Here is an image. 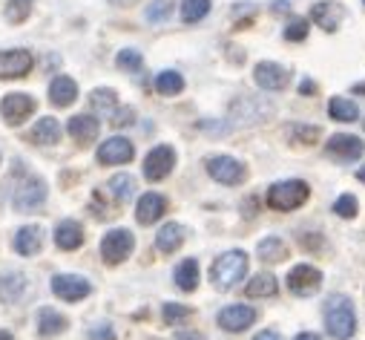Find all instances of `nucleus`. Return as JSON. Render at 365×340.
Here are the masks:
<instances>
[{
    "instance_id": "nucleus-20",
    "label": "nucleus",
    "mask_w": 365,
    "mask_h": 340,
    "mask_svg": "<svg viewBox=\"0 0 365 340\" xmlns=\"http://www.w3.org/2000/svg\"><path fill=\"white\" fill-rule=\"evenodd\" d=\"M49 99L55 107H69L75 99H78V84L66 75H58L52 84H49Z\"/></svg>"
},
{
    "instance_id": "nucleus-11",
    "label": "nucleus",
    "mask_w": 365,
    "mask_h": 340,
    "mask_svg": "<svg viewBox=\"0 0 365 340\" xmlns=\"http://www.w3.org/2000/svg\"><path fill=\"white\" fill-rule=\"evenodd\" d=\"M46 202V182L43 179H26L18 191H15V196H12V205H15V211H21V214H26V211H35V208H41Z\"/></svg>"
},
{
    "instance_id": "nucleus-36",
    "label": "nucleus",
    "mask_w": 365,
    "mask_h": 340,
    "mask_svg": "<svg viewBox=\"0 0 365 340\" xmlns=\"http://www.w3.org/2000/svg\"><path fill=\"white\" fill-rule=\"evenodd\" d=\"M288 136H291V141H297V144H314V141L319 139V127H305V124H294V127L288 130Z\"/></svg>"
},
{
    "instance_id": "nucleus-48",
    "label": "nucleus",
    "mask_w": 365,
    "mask_h": 340,
    "mask_svg": "<svg viewBox=\"0 0 365 340\" xmlns=\"http://www.w3.org/2000/svg\"><path fill=\"white\" fill-rule=\"evenodd\" d=\"M354 93H365V84H356V87H354Z\"/></svg>"
},
{
    "instance_id": "nucleus-30",
    "label": "nucleus",
    "mask_w": 365,
    "mask_h": 340,
    "mask_svg": "<svg viewBox=\"0 0 365 340\" xmlns=\"http://www.w3.org/2000/svg\"><path fill=\"white\" fill-rule=\"evenodd\" d=\"M155 90L161 96H175V93L185 90V78H181L178 72H173V69H164V72L155 75Z\"/></svg>"
},
{
    "instance_id": "nucleus-22",
    "label": "nucleus",
    "mask_w": 365,
    "mask_h": 340,
    "mask_svg": "<svg viewBox=\"0 0 365 340\" xmlns=\"http://www.w3.org/2000/svg\"><path fill=\"white\" fill-rule=\"evenodd\" d=\"M181 242H185V228H181L178 222H167L158 234H155V248L161 254H173L175 248H181Z\"/></svg>"
},
{
    "instance_id": "nucleus-18",
    "label": "nucleus",
    "mask_w": 365,
    "mask_h": 340,
    "mask_svg": "<svg viewBox=\"0 0 365 340\" xmlns=\"http://www.w3.org/2000/svg\"><path fill=\"white\" fill-rule=\"evenodd\" d=\"M311 18H314V24L322 26L325 32H334V29L342 24L345 9H342L339 4H328V0H322V4H317V6L311 9Z\"/></svg>"
},
{
    "instance_id": "nucleus-45",
    "label": "nucleus",
    "mask_w": 365,
    "mask_h": 340,
    "mask_svg": "<svg viewBox=\"0 0 365 340\" xmlns=\"http://www.w3.org/2000/svg\"><path fill=\"white\" fill-rule=\"evenodd\" d=\"M314 90H317V87H314L311 81H305V84H302V93H314Z\"/></svg>"
},
{
    "instance_id": "nucleus-10",
    "label": "nucleus",
    "mask_w": 365,
    "mask_h": 340,
    "mask_svg": "<svg viewBox=\"0 0 365 340\" xmlns=\"http://www.w3.org/2000/svg\"><path fill=\"white\" fill-rule=\"evenodd\" d=\"M253 78L262 90H270V93H277V90H285L288 84H291V72L279 64H273V61H262L256 64L253 69Z\"/></svg>"
},
{
    "instance_id": "nucleus-2",
    "label": "nucleus",
    "mask_w": 365,
    "mask_h": 340,
    "mask_svg": "<svg viewBox=\"0 0 365 340\" xmlns=\"http://www.w3.org/2000/svg\"><path fill=\"white\" fill-rule=\"evenodd\" d=\"M325 329L336 340H348L354 334L356 317H354V309H351V300L348 297H342V294L328 297V303H325Z\"/></svg>"
},
{
    "instance_id": "nucleus-21",
    "label": "nucleus",
    "mask_w": 365,
    "mask_h": 340,
    "mask_svg": "<svg viewBox=\"0 0 365 340\" xmlns=\"http://www.w3.org/2000/svg\"><path fill=\"white\" fill-rule=\"evenodd\" d=\"M69 136L81 144H89L98 139V119L96 116H75L69 119Z\"/></svg>"
},
{
    "instance_id": "nucleus-27",
    "label": "nucleus",
    "mask_w": 365,
    "mask_h": 340,
    "mask_svg": "<svg viewBox=\"0 0 365 340\" xmlns=\"http://www.w3.org/2000/svg\"><path fill=\"white\" fill-rule=\"evenodd\" d=\"M277 291H279V286H277V277L273 274H256L245 289L247 297H273Z\"/></svg>"
},
{
    "instance_id": "nucleus-1",
    "label": "nucleus",
    "mask_w": 365,
    "mask_h": 340,
    "mask_svg": "<svg viewBox=\"0 0 365 340\" xmlns=\"http://www.w3.org/2000/svg\"><path fill=\"white\" fill-rule=\"evenodd\" d=\"M245 274H247V254L245 251H236V248L233 251H225L222 257L213 263V269H210V280L222 291H227L236 283H242Z\"/></svg>"
},
{
    "instance_id": "nucleus-28",
    "label": "nucleus",
    "mask_w": 365,
    "mask_h": 340,
    "mask_svg": "<svg viewBox=\"0 0 365 340\" xmlns=\"http://www.w3.org/2000/svg\"><path fill=\"white\" fill-rule=\"evenodd\" d=\"M24 291H26V277L24 274H6V277H0V300H4V303L18 300Z\"/></svg>"
},
{
    "instance_id": "nucleus-13",
    "label": "nucleus",
    "mask_w": 365,
    "mask_h": 340,
    "mask_svg": "<svg viewBox=\"0 0 365 340\" xmlns=\"http://www.w3.org/2000/svg\"><path fill=\"white\" fill-rule=\"evenodd\" d=\"M256 309L253 306H227V309H222L219 311V326L225 329V331H245V329H250L253 323H256Z\"/></svg>"
},
{
    "instance_id": "nucleus-17",
    "label": "nucleus",
    "mask_w": 365,
    "mask_h": 340,
    "mask_svg": "<svg viewBox=\"0 0 365 340\" xmlns=\"http://www.w3.org/2000/svg\"><path fill=\"white\" fill-rule=\"evenodd\" d=\"M55 245H58L61 251H75V248H81V245H83V228H81V222H75V219L58 222V228H55Z\"/></svg>"
},
{
    "instance_id": "nucleus-15",
    "label": "nucleus",
    "mask_w": 365,
    "mask_h": 340,
    "mask_svg": "<svg viewBox=\"0 0 365 340\" xmlns=\"http://www.w3.org/2000/svg\"><path fill=\"white\" fill-rule=\"evenodd\" d=\"M133 156H135V147L121 136L107 139L98 147V161L101 164H127V161H133Z\"/></svg>"
},
{
    "instance_id": "nucleus-8",
    "label": "nucleus",
    "mask_w": 365,
    "mask_h": 340,
    "mask_svg": "<svg viewBox=\"0 0 365 340\" xmlns=\"http://www.w3.org/2000/svg\"><path fill=\"white\" fill-rule=\"evenodd\" d=\"M32 113H35V99L26 93H9V96H4V101H0V116H4L6 124H12V127L24 124Z\"/></svg>"
},
{
    "instance_id": "nucleus-43",
    "label": "nucleus",
    "mask_w": 365,
    "mask_h": 340,
    "mask_svg": "<svg viewBox=\"0 0 365 340\" xmlns=\"http://www.w3.org/2000/svg\"><path fill=\"white\" fill-rule=\"evenodd\" d=\"M253 340H282V337H279L277 331H259Z\"/></svg>"
},
{
    "instance_id": "nucleus-44",
    "label": "nucleus",
    "mask_w": 365,
    "mask_h": 340,
    "mask_svg": "<svg viewBox=\"0 0 365 340\" xmlns=\"http://www.w3.org/2000/svg\"><path fill=\"white\" fill-rule=\"evenodd\" d=\"M294 340H322L319 334H314V331H302V334H297Z\"/></svg>"
},
{
    "instance_id": "nucleus-29",
    "label": "nucleus",
    "mask_w": 365,
    "mask_h": 340,
    "mask_svg": "<svg viewBox=\"0 0 365 340\" xmlns=\"http://www.w3.org/2000/svg\"><path fill=\"white\" fill-rule=\"evenodd\" d=\"M328 113H331V119H336V121H356L359 119V107L351 101V99H331V104H328Z\"/></svg>"
},
{
    "instance_id": "nucleus-33",
    "label": "nucleus",
    "mask_w": 365,
    "mask_h": 340,
    "mask_svg": "<svg viewBox=\"0 0 365 340\" xmlns=\"http://www.w3.org/2000/svg\"><path fill=\"white\" fill-rule=\"evenodd\" d=\"M107 188H110V194H113L118 202H127V199L135 194V179L127 176V174H121V176H113Z\"/></svg>"
},
{
    "instance_id": "nucleus-14",
    "label": "nucleus",
    "mask_w": 365,
    "mask_h": 340,
    "mask_svg": "<svg viewBox=\"0 0 365 340\" xmlns=\"http://www.w3.org/2000/svg\"><path fill=\"white\" fill-rule=\"evenodd\" d=\"M325 150H328L331 156H336V159L354 161V159H359V156L365 153V144H362V139H356V136H351V133H336V136L328 139Z\"/></svg>"
},
{
    "instance_id": "nucleus-31",
    "label": "nucleus",
    "mask_w": 365,
    "mask_h": 340,
    "mask_svg": "<svg viewBox=\"0 0 365 340\" xmlns=\"http://www.w3.org/2000/svg\"><path fill=\"white\" fill-rule=\"evenodd\" d=\"M89 104H93V110L96 113H101V116H110V113H115V104H118V96H115V90H93V96H89Z\"/></svg>"
},
{
    "instance_id": "nucleus-26",
    "label": "nucleus",
    "mask_w": 365,
    "mask_h": 340,
    "mask_svg": "<svg viewBox=\"0 0 365 340\" xmlns=\"http://www.w3.org/2000/svg\"><path fill=\"white\" fill-rule=\"evenodd\" d=\"M259 257L264 263H282L288 257V245L279 236H267L264 242H259Z\"/></svg>"
},
{
    "instance_id": "nucleus-16",
    "label": "nucleus",
    "mask_w": 365,
    "mask_h": 340,
    "mask_svg": "<svg viewBox=\"0 0 365 340\" xmlns=\"http://www.w3.org/2000/svg\"><path fill=\"white\" fill-rule=\"evenodd\" d=\"M164 211H167V199L161 194H144L135 205V219L141 225H153L155 219L164 216Z\"/></svg>"
},
{
    "instance_id": "nucleus-25",
    "label": "nucleus",
    "mask_w": 365,
    "mask_h": 340,
    "mask_svg": "<svg viewBox=\"0 0 365 340\" xmlns=\"http://www.w3.org/2000/svg\"><path fill=\"white\" fill-rule=\"evenodd\" d=\"M175 286L181 291H193L199 286V263L196 260H181V266L175 269Z\"/></svg>"
},
{
    "instance_id": "nucleus-3",
    "label": "nucleus",
    "mask_w": 365,
    "mask_h": 340,
    "mask_svg": "<svg viewBox=\"0 0 365 340\" xmlns=\"http://www.w3.org/2000/svg\"><path fill=\"white\" fill-rule=\"evenodd\" d=\"M308 196H311L308 182H302V179H288V182L270 185L264 199H267V208H273V211H294V208L305 205Z\"/></svg>"
},
{
    "instance_id": "nucleus-39",
    "label": "nucleus",
    "mask_w": 365,
    "mask_h": 340,
    "mask_svg": "<svg viewBox=\"0 0 365 340\" xmlns=\"http://www.w3.org/2000/svg\"><path fill=\"white\" fill-rule=\"evenodd\" d=\"M285 38H288V41H305V38H308V21H302V18L288 21V26H285Z\"/></svg>"
},
{
    "instance_id": "nucleus-9",
    "label": "nucleus",
    "mask_w": 365,
    "mask_h": 340,
    "mask_svg": "<svg viewBox=\"0 0 365 340\" xmlns=\"http://www.w3.org/2000/svg\"><path fill=\"white\" fill-rule=\"evenodd\" d=\"M207 174L222 185H239L245 182V164L233 156H213L207 159Z\"/></svg>"
},
{
    "instance_id": "nucleus-24",
    "label": "nucleus",
    "mask_w": 365,
    "mask_h": 340,
    "mask_svg": "<svg viewBox=\"0 0 365 340\" xmlns=\"http://www.w3.org/2000/svg\"><path fill=\"white\" fill-rule=\"evenodd\" d=\"M66 326H69V320H66L61 311H55V309H49V306L38 311V331H41L43 337H55V334H61Z\"/></svg>"
},
{
    "instance_id": "nucleus-34",
    "label": "nucleus",
    "mask_w": 365,
    "mask_h": 340,
    "mask_svg": "<svg viewBox=\"0 0 365 340\" xmlns=\"http://www.w3.org/2000/svg\"><path fill=\"white\" fill-rule=\"evenodd\" d=\"M190 314H193V309H190V306H181V303H164V323H167V326H178V323H185Z\"/></svg>"
},
{
    "instance_id": "nucleus-19",
    "label": "nucleus",
    "mask_w": 365,
    "mask_h": 340,
    "mask_svg": "<svg viewBox=\"0 0 365 340\" xmlns=\"http://www.w3.org/2000/svg\"><path fill=\"white\" fill-rule=\"evenodd\" d=\"M41 245H43V231L38 225H24L15 234V251L21 257H32V254L41 251Z\"/></svg>"
},
{
    "instance_id": "nucleus-7",
    "label": "nucleus",
    "mask_w": 365,
    "mask_h": 340,
    "mask_svg": "<svg viewBox=\"0 0 365 340\" xmlns=\"http://www.w3.org/2000/svg\"><path fill=\"white\" fill-rule=\"evenodd\" d=\"M52 291H55V297H61L66 303H78V300L89 297L93 283H89L86 277H81V274H55L52 277Z\"/></svg>"
},
{
    "instance_id": "nucleus-47",
    "label": "nucleus",
    "mask_w": 365,
    "mask_h": 340,
    "mask_svg": "<svg viewBox=\"0 0 365 340\" xmlns=\"http://www.w3.org/2000/svg\"><path fill=\"white\" fill-rule=\"evenodd\" d=\"M356 179H359V182H365V167H359V170H356Z\"/></svg>"
},
{
    "instance_id": "nucleus-6",
    "label": "nucleus",
    "mask_w": 365,
    "mask_h": 340,
    "mask_svg": "<svg viewBox=\"0 0 365 340\" xmlns=\"http://www.w3.org/2000/svg\"><path fill=\"white\" fill-rule=\"evenodd\" d=\"M319 286H322V271L314 269V266H305L302 263V266H294L288 271V289L297 297H311V294L319 291Z\"/></svg>"
},
{
    "instance_id": "nucleus-40",
    "label": "nucleus",
    "mask_w": 365,
    "mask_h": 340,
    "mask_svg": "<svg viewBox=\"0 0 365 340\" xmlns=\"http://www.w3.org/2000/svg\"><path fill=\"white\" fill-rule=\"evenodd\" d=\"M334 214H339L342 219H351V216L356 214V199H354L351 194H345V196H339V199L334 202Z\"/></svg>"
},
{
    "instance_id": "nucleus-4",
    "label": "nucleus",
    "mask_w": 365,
    "mask_h": 340,
    "mask_svg": "<svg viewBox=\"0 0 365 340\" xmlns=\"http://www.w3.org/2000/svg\"><path fill=\"white\" fill-rule=\"evenodd\" d=\"M133 248H135L133 234H130L127 228H113V231H107V236L101 239V257H104L110 266H118V263H124V260L130 257Z\"/></svg>"
},
{
    "instance_id": "nucleus-35",
    "label": "nucleus",
    "mask_w": 365,
    "mask_h": 340,
    "mask_svg": "<svg viewBox=\"0 0 365 340\" xmlns=\"http://www.w3.org/2000/svg\"><path fill=\"white\" fill-rule=\"evenodd\" d=\"M115 64H118V69L138 72V69H141V64H144V58H141V52H138V49H121V52H118V58H115Z\"/></svg>"
},
{
    "instance_id": "nucleus-12",
    "label": "nucleus",
    "mask_w": 365,
    "mask_h": 340,
    "mask_svg": "<svg viewBox=\"0 0 365 340\" xmlns=\"http://www.w3.org/2000/svg\"><path fill=\"white\" fill-rule=\"evenodd\" d=\"M35 58L26 49H6L0 52V78H24L32 69Z\"/></svg>"
},
{
    "instance_id": "nucleus-5",
    "label": "nucleus",
    "mask_w": 365,
    "mask_h": 340,
    "mask_svg": "<svg viewBox=\"0 0 365 340\" xmlns=\"http://www.w3.org/2000/svg\"><path fill=\"white\" fill-rule=\"evenodd\" d=\"M173 167H175V150L170 144H158L144 159V176L150 182H161L164 176H170Z\"/></svg>"
},
{
    "instance_id": "nucleus-46",
    "label": "nucleus",
    "mask_w": 365,
    "mask_h": 340,
    "mask_svg": "<svg viewBox=\"0 0 365 340\" xmlns=\"http://www.w3.org/2000/svg\"><path fill=\"white\" fill-rule=\"evenodd\" d=\"M0 340H15V337H12L6 329H0Z\"/></svg>"
},
{
    "instance_id": "nucleus-42",
    "label": "nucleus",
    "mask_w": 365,
    "mask_h": 340,
    "mask_svg": "<svg viewBox=\"0 0 365 340\" xmlns=\"http://www.w3.org/2000/svg\"><path fill=\"white\" fill-rule=\"evenodd\" d=\"M133 119H135V110H130V107L113 113V124H115V127H127V124H133Z\"/></svg>"
},
{
    "instance_id": "nucleus-41",
    "label": "nucleus",
    "mask_w": 365,
    "mask_h": 340,
    "mask_svg": "<svg viewBox=\"0 0 365 340\" xmlns=\"http://www.w3.org/2000/svg\"><path fill=\"white\" fill-rule=\"evenodd\" d=\"M89 340H115V331L110 323H98V326L89 329Z\"/></svg>"
},
{
    "instance_id": "nucleus-49",
    "label": "nucleus",
    "mask_w": 365,
    "mask_h": 340,
    "mask_svg": "<svg viewBox=\"0 0 365 340\" xmlns=\"http://www.w3.org/2000/svg\"><path fill=\"white\" fill-rule=\"evenodd\" d=\"M115 4H130V0H115Z\"/></svg>"
},
{
    "instance_id": "nucleus-38",
    "label": "nucleus",
    "mask_w": 365,
    "mask_h": 340,
    "mask_svg": "<svg viewBox=\"0 0 365 340\" xmlns=\"http://www.w3.org/2000/svg\"><path fill=\"white\" fill-rule=\"evenodd\" d=\"M29 6H32V0H9V6H6V21H12V24L26 21Z\"/></svg>"
},
{
    "instance_id": "nucleus-23",
    "label": "nucleus",
    "mask_w": 365,
    "mask_h": 340,
    "mask_svg": "<svg viewBox=\"0 0 365 340\" xmlns=\"http://www.w3.org/2000/svg\"><path fill=\"white\" fill-rule=\"evenodd\" d=\"M29 139H32L35 144H58V141H61V124H58V119L43 116V119L32 127Z\"/></svg>"
},
{
    "instance_id": "nucleus-37",
    "label": "nucleus",
    "mask_w": 365,
    "mask_h": 340,
    "mask_svg": "<svg viewBox=\"0 0 365 340\" xmlns=\"http://www.w3.org/2000/svg\"><path fill=\"white\" fill-rule=\"evenodd\" d=\"M173 15V4L170 0H153V4L147 6V21L158 24V21H167Z\"/></svg>"
},
{
    "instance_id": "nucleus-32",
    "label": "nucleus",
    "mask_w": 365,
    "mask_h": 340,
    "mask_svg": "<svg viewBox=\"0 0 365 340\" xmlns=\"http://www.w3.org/2000/svg\"><path fill=\"white\" fill-rule=\"evenodd\" d=\"M210 12V0H185L181 4V21L185 24H199Z\"/></svg>"
}]
</instances>
